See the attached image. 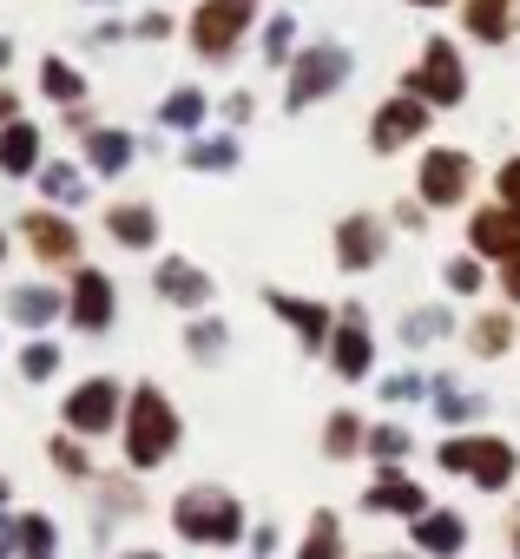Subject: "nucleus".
Segmentation results:
<instances>
[{"label": "nucleus", "instance_id": "f3484780", "mask_svg": "<svg viewBox=\"0 0 520 559\" xmlns=\"http://www.w3.org/2000/svg\"><path fill=\"white\" fill-rule=\"evenodd\" d=\"M86 158H93L99 178H119V171L132 165V139H126V132H93V139H86Z\"/></svg>", "mask_w": 520, "mask_h": 559}, {"label": "nucleus", "instance_id": "1a4fd4ad", "mask_svg": "<svg viewBox=\"0 0 520 559\" xmlns=\"http://www.w3.org/2000/svg\"><path fill=\"white\" fill-rule=\"evenodd\" d=\"M40 165V132L27 126V119H8V126H0V171H8V178H27Z\"/></svg>", "mask_w": 520, "mask_h": 559}, {"label": "nucleus", "instance_id": "0eeeda50", "mask_svg": "<svg viewBox=\"0 0 520 559\" xmlns=\"http://www.w3.org/2000/svg\"><path fill=\"white\" fill-rule=\"evenodd\" d=\"M67 317L80 323V330H106L113 323V284L99 270H80V284H73V304H67Z\"/></svg>", "mask_w": 520, "mask_h": 559}, {"label": "nucleus", "instance_id": "a211bd4d", "mask_svg": "<svg viewBox=\"0 0 520 559\" xmlns=\"http://www.w3.org/2000/svg\"><path fill=\"white\" fill-rule=\"evenodd\" d=\"M60 310H67L60 290H14V297H8V317H14V323H54Z\"/></svg>", "mask_w": 520, "mask_h": 559}, {"label": "nucleus", "instance_id": "7c9ffc66", "mask_svg": "<svg viewBox=\"0 0 520 559\" xmlns=\"http://www.w3.org/2000/svg\"><path fill=\"white\" fill-rule=\"evenodd\" d=\"M369 448H376L382 461H402V454H409V435H402V428H376V435H369Z\"/></svg>", "mask_w": 520, "mask_h": 559}, {"label": "nucleus", "instance_id": "a19ab883", "mask_svg": "<svg viewBox=\"0 0 520 559\" xmlns=\"http://www.w3.org/2000/svg\"><path fill=\"white\" fill-rule=\"evenodd\" d=\"M14 119V86H0V126Z\"/></svg>", "mask_w": 520, "mask_h": 559}, {"label": "nucleus", "instance_id": "c03bdc74", "mask_svg": "<svg viewBox=\"0 0 520 559\" xmlns=\"http://www.w3.org/2000/svg\"><path fill=\"white\" fill-rule=\"evenodd\" d=\"M0 257H8V243H0Z\"/></svg>", "mask_w": 520, "mask_h": 559}, {"label": "nucleus", "instance_id": "9d476101", "mask_svg": "<svg viewBox=\"0 0 520 559\" xmlns=\"http://www.w3.org/2000/svg\"><path fill=\"white\" fill-rule=\"evenodd\" d=\"M474 243H481L487 257H513V250H520V211H513V204L481 211V217H474Z\"/></svg>", "mask_w": 520, "mask_h": 559}, {"label": "nucleus", "instance_id": "dca6fc26", "mask_svg": "<svg viewBox=\"0 0 520 559\" xmlns=\"http://www.w3.org/2000/svg\"><path fill=\"white\" fill-rule=\"evenodd\" d=\"M461 539H468V526H461L454 513H428V520L415 526V546H422V552H435V559L461 552Z\"/></svg>", "mask_w": 520, "mask_h": 559}, {"label": "nucleus", "instance_id": "c9c22d12", "mask_svg": "<svg viewBox=\"0 0 520 559\" xmlns=\"http://www.w3.org/2000/svg\"><path fill=\"white\" fill-rule=\"evenodd\" d=\"M448 284H454V290H481V270L454 257V263H448Z\"/></svg>", "mask_w": 520, "mask_h": 559}, {"label": "nucleus", "instance_id": "2eb2a0df", "mask_svg": "<svg viewBox=\"0 0 520 559\" xmlns=\"http://www.w3.org/2000/svg\"><path fill=\"white\" fill-rule=\"evenodd\" d=\"M415 132H422V106H415V99L382 106V119H376V145H382V152H395V145L415 139Z\"/></svg>", "mask_w": 520, "mask_h": 559}, {"label": "nucleus", "instance_id": "f704fd0d", "mask_svg": "<svg viewBox=\"0 0 520 559\" xmlns=\"http://www.w3.org/2000/svg\"><path fill=\"white\" fill-rule=\"evenodd\" d=\"M264 53H271V60H284V53H291V21H271V34H264Z\"/></svg>", "mask_w": 520, "mask_h": 559}, {"label": "nucleus", "instance_id": "6ab92c4d", "mask_svg": "<svg viewBox=\"0 0 520 559\" xmlns=\"http://www.w3.org/2000/svg\"><path fill=\"white\" fill-rule=\"evenodd\" d=\"M40 86H47V99H60V106H73V99L86 93V80H80V67H67L60 53H47V60H40Z\"/></svg>", "mask_w": 520, "mask_h": 559}, {"label": "nucleus", "instance_id": "4c0bfd02", "mask_svg": "<svg viewBox=\"0 0 520 559\" xmlns=\"http://www.w3.org/2000/svg\"><path fill=\"white\" fill-rule=\"evenodd\" d=\"M500 198L520 211V165H507V171H500Z\"/></svg>", "mask_w": 520, "mask_h": 559}, {"label": "nucleus", "instance_id": "ddd939ff", "mask_svg": "<svg viewBox=\"0 0 520 559\" xmlns=\"http://www.w3.org/2000/svg\"><path fill=\"white\" fill-rule=\"evenodd\" d=\"M27 237H34V250H40L47 263H67V257L80 250L73 224H60V217H47V211H34V217H27Z\"/></svg>", "mask_w": 520, "mask_h": 559}, {"label": "nucleus", "instance_id": "72a5a7b5", "mask_svg": "<svg viewBox=\"0 0 520 559\" xmlns=\"http://www.w3.org/2000/svg\"><path fill=\"white\" fill-rule=\"evenodd\" d=\"M356 435H363V428H356L350 415H336V421H330V454H350V441H356Z\"/></svg>", "mask_w": 520, "mask_h": 559}, {"label": "nucleus", "instance_id": "9b49d317", "mask_svg": "<svg viewBox=\"0 0 520 559\" xmlns=\"http://www.w3.org/2000/svg\"><path fill=\"white\" fill-rule=\"evenodd\" d=\"M409 86H422V93H428V99H441V106H448V99H461V67H454V53L435 40V47H428V67H422Z\"/></svg>", "mask_w": 520, "mask_h": 559}, {"label": "nucleus", "instance_id": "e433bc0d", "mask_svg": "<svg viewBox=\"0 0 520 559\" xmlns=\"http://www.w3.org/2000/svg\"><path fill=\"white\" fill-rule=\"evenodd\" d=\"M54 461H60L67 474H86V454H80V448H67V441H54Z\"/></svg>", "mask_w": 520, "mask_h": 559}, {"label": "nucleus", "instance_id": "a878e982", "mask_svg": "<svg viewBox=\"0 0 520 559\" xmlns=\"http://www.w3.org/2000/svg\"><path fill=\"white\" fill-rule=\"evenodd\" d=\"M191 165L198 171H231L237 165V145L231 139H204V145H191Z\"/></svg>", "mask_w": 520, "mask_h": 559}, {"label": "nucleus", "instance_id": "7ed1b4c3", "mask_svg": "<svg viewBox=\"0 0 520 559\" xmlns=\"http://www.w3.org/2000/svg\"><path fill=\"white\" fill-rule=\"evenodd\" d=\"M250 14H257V0H204L198 21H191L198 53H204V60H224V53L237 47V34L250 27Z\"/></svg>", "mask_w": 520, "mask_h": 559}, {"label": "nucleus", "instance_id": "f03ea898", "mask_svg": "<svg viewBox=\"0 0 520 559\" xmlns=\"http://www.w3.org/2000/svg\"><path fill=\"white\" fill-rule=\"evenodd\" d=\"M172 520H178V533H185V539H204V546H231V539H237V526H244L237 500H231V493H217V487H191V493L172 507Z\"/></svg>", "mask_w": 520, "mask_h": 559}, {"label": "nucleus", "instance_id": "ea45409f", "mask_svg": "<svg viewBox=\"0 0 520 559\" xmlns=\"http://www.w3.org/2000/svg\"><path fill=\"white\" fill-rule=\"evenodd\" d=\"M507 297H513V304H520V250H513V257H507Z\"/></svg>", "mask_w": 520, "mask_h": 559}, {"label": "nucleus", "instance_id": "37998d69", "mask_svg": "<svg viewBox=\"0 0 520 559\" xmlns=\"http://www.w3.org/2000/svg\"><path fill=\"white\" fill-rule=\"evenodd\" d=\"M132 559H158V552H132Z\"/></svg>", "mask_w": 520, "mask_h": 559}, {"label": "nucleus", "instance_id": "f8f14e48", "mask_svg": "<svg viewBox=\"0 0 520 559\" xmlns=\"http://www.w3.org/2000/svg\"><path fill=\"white\" fill-rule=\"evenodd\" d=\"M158 290H165V297H172V304H185V310H198V304H204V297H211V276H204V270H191V263H178V257H172V263H158Z\"/></svg>", "mask_w": 520, "mask_h": 559}, {"label": "nucleus", "instance_id": "39448f33", "mask_svg": "<svg viewBox=\"0 0 520 559\" xmlns=\"http://www.w3.org/2000/svg\"><path fill=\"white\" fill-rule=\"evenodd\" d=\"M67 421H73L80 435H106V428L119 421V382H106V376L80 382V389L67 395Z\"/></svg>", "mask_w": 520, "mask_h": 559}, {"label": "nucleus", "instance_id": "412c9836", "mask_svg": "<svg viewBox=\"0 0 520 559\" xmlns=\"http://www.w3.org/2000/svg\"><path fill=\"white\" fill-rule=\"evenodd\" d=\"M271 310H277V317H291V323L304 330V343H310V349H317V343H323V330H330V317H323L317 304H297V297H271Z\"/></svg>", "mask_w": 520, "mask_h": 559}, {"label": "nucleus", "instance_id": "473e14b6", "mask_svg": "<svg viewBox=\"0 0 520 559\" xmlns=\"http://www.w3.org/2000/svg\"><path fill=\"white\" fill-rule=\"evenodd\" d=\"M382 395H389V402H415V395H422V376H389Z\"/></svg>", "mask_w": 520, "mask_h": 559}, {"label": "nucleus", "instance_id": "aec40b11", "mask_svg": "<svg viewBox=\"0 0 520 559\" xmlns=\"http://www.w3.org/2000/svg\"><path fill=\"white\" fill-rule=\"evenodd\" d=\"M369 507H382V513H422V487L402 480V474H382L376 493H369Z\"/></svg>", "mask_w": 520, "mask_h": 559}, {"label": "nucleus", "instance_id": "423d86ee", "mask_svg": "<svg viewBox=\"0 0 520 559\" xmlns=\"http://www.w3.org/2000/svg\"><path fill=\"white\" fill-rule=\"evenodd\" d=\"M350 73V53L343 47H310L304 60H297V86H291V106H304V99H323L336 80Z\"/></svg>", "mask_w": 520, "mask_h": 559}, {"label": "nucleus", "instance_id": "5701e85b", "mask_svg": "<svg viewBox=\"0 0 520 559\" xmlns=\"http://www.w3.org/2000/svg\"><path fill=\"white\" fill-rule=\"evenodd\" d=\"M376 257H382L376 224H369V217H350V224H343V263H376Z\"/></svg>", "mask_w": 520, "mask_h": 559}, {"label": "nucleus", "instance_id": "58836bf2", "mask_svg": "<svg viewBox=\"0 0 520 559\" xmlns=\"http://www.w3.org/2000/svg\"><path fill=\"white\" fill-rule=\"evenodd\" d=\"M474 343H481V349H487V356H494V349H500V323H494V317H487V323H481V330H474Z\"/></svg>", "mask_w": 520, "mask_h": 559}, {"label": "nucleus", "instance_id": "6e6552de", "mask_svg": "<svg viewBox=\"0 0 520 559\" xmlns=\"http://www.w3.org/2000/svg\"><path fill=\"white\" fill-rule=\"evenodd\" d=\"M468 191V158L461 152H428V165H422V198L428 204H454Z\"/></svg>", "mask_w": 520, "mask_h": 559}, {"label": "nucleus", "instance_id": "2f4dec72", "mask_svg": "<svg viewBox=\"0 0 520 559\" xmlns=\"http://www.w3.org/2000/svg\"><path fill=\"white\" fill-rule=\"evenodd\" d=\"M217 343H224L217 323H198V330H191V356H217Z\"/></svg>", "mask_w": 520, "mask_h": 559}, {"label": "nucleus", "instance_id": "cd10ccee", "mask_svg": "<svg viewBox=\"0 0 520 559\" xmlns=\"http://www.w3.org/2000/svg\"><path fill=\"white\" fill-rule=\"evenodd\" d=\"M435 336H448V317H441V310H415V317L402 323V343H435Z\"/></svg>", "mask_w": 520, "mask_h": 559}, {"label": "nucleus", "instance_id": "79ce46f5", "mask_svg": "<svg viewBox=\"0 0 520 559\" xmlns=\"http://www.w3.org/2000/svg\"><path fill=\"white\" fill-rule=\"evenodd\" d=\"M0 67H14V40H0Z\"/></svg>", "mask_w": 520, "mask_h": 559}, {"label": "nucleus", "instance_id": "f257e3e1", "mask_svg": "<svg viewBox=\"0 0 520 559\" xmlns=\"http://www.w3.org/2000/svg\"><path fill=\"white\" fill-rule=\"evenodd\" d=\"M178 448V415L158 389H139L132 395V415H126V461L132 467H158L165 454Z\"/></svg>", "mask_w": 520, "mask_h": 559}, {"label": "nucleus", "instance_id": "4468645a", "mask_svg": "<svg viewBox=\"0 0 520 559\" xmlns=\"http://www.w3.org/2000/svg\"><path fill=\"white\" fill-rule=\"evenodd\" d=\"M106 230H113L119 243H132V250H145V243L158 237V217H152L145 204H113V211H106Z\"/></svg>", "mask_w": 520, "mask_h": 559}, {"label": "nucleus", "instance_id": "b1692460", "mask_svg": "<svg viewBox=\"0 0 520 559\" xmlns=\"http://www.w3.org/2000/svg\"><path fill=\"white\" fill-rule=\"evenodd\" d=\"M40 191H47L54 204H80V198H86V185H80L73 165H40Z\"/></svg>", "mask_w": 520, "mask_h": 559}, {"label": "nucleus", "instance_id": "4be33fe9", "mask_svg": "<svg viewBox=\"0 0 520 559\" xmlns=\"http://www.w3.org/2000/svg\"><path fill=\"white\" fill-rule=\"evenodd\" d=\"M336 369L343 376H369V330H363V317L336 336Z\"/></svg>", "mask_w": 520, "mask_h": 559}, {"label": "nucleus", "instance_id": "c85d7f7f", "mask_svg": "<svg viewBox=\"0 0 520 559\" xmlns=\"http://www.w3.org/2000/svg\"><path fill=\"white\" fill-rule=\"evenodd\" d=\"M304 559H336V520H330V513H317V526H310V546H304Z\"/></svg>", "mask_w": 520, "mask_h": 559}, {"label": "nucleus", "instance_id": "20e7f679", "mask_svg": "<svg viewBox=\"0 0 520 559\" xmlns=\"http://www.w3.org/2000/svg\"><path fill=\"white\" fill-rule=\"evenodd\" d=\"M441 467L448 474H474L481 487H500L513 474V448L507 441H448L441 448Z\"/></svg>", "mask_w": 520, "mask_h": 559}, {"label": "nucleus", "instance_id": "393cba45", "mask_svg": "<svg viewBox=\"0 0 520 559\" xmlns=\"http://www.w3.org/2000/svg\"><path fill=\"white\" fill-rule=\"evenodd\" d=\"M14 533H21V552H27V559H54V526H47L40 513H27Z\"/></svg>", "mask_w": 520, "mask_h": 559}, {"label": "nucleus", "instance_id": "bb28decb", "mask_svg": "<svg viewBox=\"0 0 520 559\" xmlns=\"http://www.w3.org/2000/svg\"><path fill=\"white\" fill-rule=\"evenodd\" d=\"M158 119H165V126H198V119H204V99H198V93H172V99L158 106Z\"/></svg>", "mask_w": 520, "mask_h": 559}, {"label": "nucleus", "instance_id": "c756f323", "mask_svg": "<svg viewBox=\"0 0 520 559\" xmlns=\"http://www.w3.org/2000/svg\"><path fill=\"white\" fill-rule=\"evenodd\" d=\"M21 369H27V376H34V382H47V376H54V369H60V349H54V343H34V349H27V356H21Z\"/></svg>", "mask_w": 520, "mask_h": 559}]
</instances>
